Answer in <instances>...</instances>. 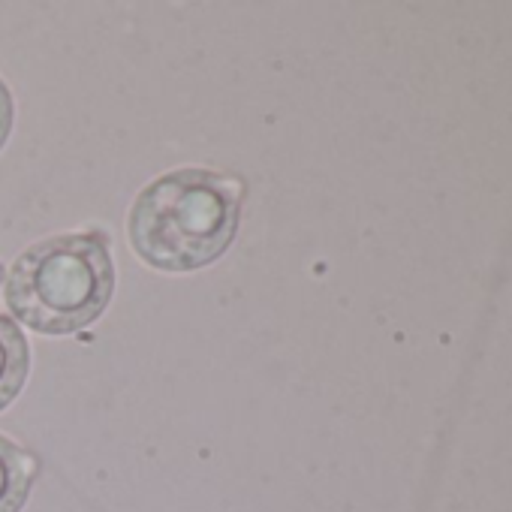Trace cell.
<instances>
[{
    "instance_id": "7a4b0ae2",
    "label": "cell",
    "mask_w": 512,
    "mask_h": 512,
    "mask_svg": "<svg viewBox=\"0 0 512 512\" xmlns=\"http://www.w3.org/2000/svg\"><path fill=\"white\" fill-rule=\"evenodd\" d=\"M115 266L103 232H64L22 250L4 278L10 314L40 335H76L112 299Z\"/></svg>"
},
{
    "instance_id": "8992f818",
    "label": "cell",
    "mask_w": 512,
    "mask_h": 512,
    "mask_svg": "<svg viewBox=\"0 0 512 512\" xmlns=\"http://www.w3.org/2000/svg\"><path fill=\"white\" fill-rule=\"evenodd\" d=\"M0 284H4V266H0Z\"/></svg>"
},
{
    "instance_id": "277c9868",
    "label": "cell",
    "mask_w": 512,
    "mask_h": 512,
    "mask_svg": "<svg viewBox=\"0 0 512 512\" xmlns=\"http://www.w3.org/2000/svg\"><path fill=\"white\" fill-rule=\"evenodd\" d=\"M31 371V347L16 320L0 314V410H7L22 392Z\"/></svg>"
},
{
    "instance_id": "6da1fadb",
    "label": "cell",
    "mask_w": 512,
    "mask_h": 512,
    "mask_svg": "<svg viewBox=\"0 0 512 512\" xmlns=\"http://www.w3.org/2000/svg\"><path fill=\"white\" fill-rule=\"evenodd\" d=\"M244 187L211 169H175L139 190L127 235L142 263L196 272L226 253L238 232Z\"/></svg>"
},
{
    "instance_id": "3957f363",
    "label": "cell",
    "mask_w": 512,
    "mask_h": 512,
    "mask_svg": "<svg viewBox=\"0 0 512 512\" xmlns=\"http://www.w3.org/2000/svg\"><path fill=\"white\" fill-rule=\"evenodd\" d=\"M37 458L16 440L0 434V512H22L37 482Z\"/></svg>"
},
{
    "instance_id": "5b68a950",
    "label": "cell",
    "mask_w": 512,
    "mask_h": 512,
    "mask_svg": "<svg viewBox=\"0 0 512 512\" xmlns=\"http://www.w3.org/2000/svg\"><path fill=\"white\" fill-rule=\"evenodd\" d=\"M13 115H16V109H13V94H10L7 82L0 79V151H4V145H7V139H10V133H13Z\"/></svg>"
}]
</instances>
